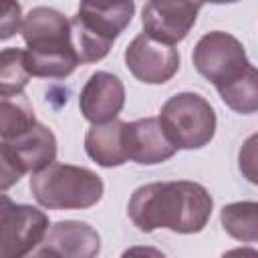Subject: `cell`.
Instances as JSON below:
<instances>
[{
    "mask_svg": "<svg viewBox=\"0 0 258 258\" xmlns=\"http://www.w3.org/2000/svg\"><path fill=\"white\" fill-rule=\"evenodd\" d=\"M123 123L115 117L105 123H93L87 131L85 151L101 167H117L129 161L123 145Z\"/></svg>",
    "mask_w": 258,
    "mask_h": 258,
    "instance_id": "obj_13",
    "label": "cell"
},
{
    "mask_svg": "<svg viewBox=\"0 0 258 258\" xmlns=\"http://www.w3.org/2000/svg\"><path fill=\"white\" fill-rule=\"evenodd\" d=\"M101 252V236L87 222L60 220L46 228L32 256L58 258H93Z\"/></svg>",
    "mask_w": 258,
    "mask_h": 258,
    "instance_id": "obj_9",
    "label": "cell"
},
{
    "mask_svg": "<svg viewBox=\"0 0 258 258\" xmlns=\"http://www.w3.org/2000/svg\"><path fill=\"white\" fill-rule=\"evenodd\" d=\"M26 42V67L30 77L64 79L81 64L71 44V22L62 12L34 6L22 16L20 26Z\"/></svg>",
    "mask_w": 258,
    "mask_h": 258,
    "instance_id": "obj_2",
    "label": "cell"
},
{
    "mask_svg": "<svg viewBox=\"0 0 258 258\" xmlns=\"http://www.w3.org/2000/svg\"><path fill=\"white\" fill-rule=\"evenodd\" d=\"M123 145L127 159L141 165L163 163L175 155V147L167 139L157 117H145L123 123Z\"/></svg>",
    "mask_w": 258,
    "mask_h": 258,
    "instance_id": "obj_10",
    "label": "cell"
},
{
    "mask_svg": "<svg viewBox=\"0 0 258 258\" xmlns=\"http://www.w3.org/2000/svg\"><path fill=\"white\" fill-rule=\"evenodd\" d=\"M30 81L26 67V52L22 48L10 46L0 50V93H18Z\"/></svg>",
    "mask_w": 258,
    "mask_h": 258,
    "instance_id": "obj_18",
    "label": "cell"
},
{
    "mask_svg": "<svg viewBox=\"0 0 258 258\" xmlns=\"http://www.w3.org/2000/svg\"><path fill=\"white\" fill-rule=\"evenodd\" d=\"M125 105V87L121 79L107 71L93 73L81 89L79 109L89 123L115 119Z\"/></svg>",
    "mask_w": 258,
    "mask_h": 258,
    "instance_id": "obj_11",
    "label": "cell"
},
{
    "mask_svg": "<svg viewBox=\"0 0 258 258\" xmlns=\"http://www.w3.org/2000/svg\"><path fill=\"white\" fill-rule=\"evenodd\" d=\"M22 175H24V169L20 167L18 159L14 157L6 141L0 143V191H6L12 185H16Z\"/></svg>",
    "mask_w": 258,
    "mask_h": 258,
    "instance_id": "obj_19",
    "label": "cell"
},
{
    "mask_svg": "<svg viewBox=\"0 0 258 258\" xmlns=\"http://www.w3.org/2000/svg\"><path fill=\"white\" fill-rule=\"evenodd\" d=\"M159 123L175 149H200L216 135V111L198 93H177L169 97L161 111Z\"/></svg>",
    "mask_w": 258,
    "mask_h": 258,
    "instance_id": "obj_4",
    "label": "cell"
},
{
    "mask_svg": "<svg viewBox=\"0 0 258 258\" xmlns=\"http://www.w3.org/2000/svg\"><path fill=\"white\" fill-rule=\"evenodd\" d=\"M202 2H210V4H232V2H238V0H202Z\"/></svg>",
    "mask_w": 258,
    "mask_h": 258,
    "instance_id": "obj_21",
    "label": "cell"
},
{
    "mask_svg": "<svg viewBox=\"0 0 258 258\" xmlns=\"http://www.w3.org/2000/svg\"><path fill=\"white\" fill-rule=\"evenodd\" d=\"M220 99L236 113L252 115L258 109V71L254 64L246 69L244 75H240L236 81L216 89Z\"/></svg>",
    "mask_w": 258,
    "mask_h": 258,
    "instance_id": "obj_16",
    "label": "cell"
},
{
    "mask_svg": "<svg viewBox=\"0 0 258 258\" xmlns=\"http://www.w3.org/2000/svg\"><path fill=\"white\" fill-rule=\"evenodd\" d=\"M22 26V6L18 0H0V40L14 36Z\"/></svg>",
    "mask_w": 258,
    "mask_h": 258,
    "instance_id": "obj_20",
    "label": "cell"
},
{
    "mask_svg": "<svg viewBox=\"0 0 258 258\" xmlns=\"http://www.w3.org/2000/svg\"><path fill=\"white\" fill-rule=\"evenodd\" d=\"M135 14L133 0H79L77 16L99 28L101 32L117 38Z\"/></svg>",
    "mask_w": 258,
    "mask_h": 258,
    "instance_id": "obj_14",
    "label": "cell"
},
{
    "mask_svg": "<svg viewBox=\"0 0 258 258\" xmlns=\"http://www.w3.org/2000/svg\"><path fill=\"white\" fill-rule=\"evenodd\" d=\"M202 4V0H147L141 24L149 36L165 44H175L194 28Z\"/></svg>",
    "mask_w": 258,
    "mask_h": 258,
    "instance_id": "obj_8",
    "label": "cell"
},
{
    "mask_svg": "<svg viewBox=\"0 0 258 258\" xmlns=\"http://www.w3.org/2000/svg\"><path fill=\"white\" fill-rule=\"evenodd\" d=\"M48 228L42 210L16 204L0 194V258H20L32 254Z\"/></svg>",
    "mask_w": 258,
    "mask_h": 258,
    "instance_id": "obj_6",
    "label": "cell"
},
{
    "mask_svg": "<svg viewBox=\"0 0 258 258\" xmlns=\"http://www.w3.org/2000/svg\"><path fill=\"white\" fill-rule=\"evenodd\" d=\"M34 200L46 210H87L105 191L103 179L89 167L52 161L30 177Z\"/></svg>",
    "mask_w": 258,
    "mask_h": 258,
    "instance_id": "obj_3",
    "label": "cell"
},
{
    "mask_svg": "<svg viewBox=\"0 0 258 258\" xmlns=\"http://www.w3.org/2000/svg\"><path fill=\"white\" fill-rule=\"evenodd\" d=\"M212 208L210 191L198 181H153L131 194L127 216L141 232L165 228L175 234H198L210 222Z\"/></svg>",
    "mask_w": 258,
    "mask_h": 258,
    "instance_id": "obj_1",
    "label": "cell"
},
{
    "mask_svg": "<svg viewBox=\"0 0 258 258\" xmlns=\"http://www.w3.org/2000/svg\"><path fill=\"white\" fill-rule=\"evenodd\" d=\"M6 145L18 159L24 173H36L56 159V137L38 121L16 137L6 139Z\"/></svg>",
    "mask_w": 258,
    "mask_h": 258,
    "instance_id": "obj_12",
    "label": "cell"
},
{
    "mask_svg": "<svg viewBox=\"0 0 258 258\" xmlns=\"http://www.w3.org/2000/svg\"><path fill=\"white\" fill-rule=\"evenodd\" d=\"M222 226L224 230L240 240L254 244L258 240V204L256 202H234L222 208Z\"/></svg>",
    "mask_w": 258,
    "mask_h": 258,
    "instance_id": "obj_17",
    "label": "cell"
},
{
    "mask_svg": "<svg viewBox=\"0 0 258 258\" xmlns=\"http://www.w3.org/2000/svg\"><path fill=\"white\" fill-rule=\"evenodd\" d=\"M34 121V109L24 91L0 93V139L16 137Z\"/></svg>",
    "mask_w": 258,
    "mask_h": 258,
    "instance_id": "obj_15",
    "label": "cell"
},
{
    "mask_svg": "<svg viewBox=\"0 0 258 258\" xmlns=\"http://www.w3.org/2000/svg\"><path fill=\"white\" fill-rule=\"evenodd\" d=\"M191 60L196 71L216 89L236 81L252 64L246 56L242 42L224 30L206 32L196 42Z\"/></svg>",
    "mask_w": 258,
    "mask_h": 258,
    "instance_id": "obj_5",
    "label": "cell"
},
{
    "mask_svg": "<svg viewBox=\"0 0 258 258\" xmlns=\"http://www.w3.org/2000/svg\"><path fill=\"white\" fill-rule=\"evenodd\" d=\"M125 64L137 81L163 85L179 71V52L173 44H165L147 32H141L127 44Z\"/></svg>",
    "mask_w": 258,
    "mask_h": 258,
    "instance_id": "obj_7",
    "label": "cell"
}]
</instances>
